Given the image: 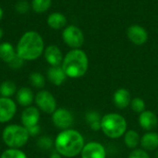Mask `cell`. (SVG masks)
<instances>
[{
    "instance_id": "obj_1",
    "label": "cell",
    "mask_w": 158,
    "mask_h": 158,
    "mask_svg": "<svg viewBox=\"0 0 158 158\" xmlns=\"http://www.w3.org/2000/svg\"><path fill=\"white\" fill-rule=\"evenodd\" d=\"M82 135L75 130H64L55 140V148L62 156L74 157L80 155L84 147Z\"/></svg>"
},
{
    "instance_id": "obj_2",
    "label": "cell",
    "mask_w": 158,
    "mask_h": 158,
    "mask_svg": "<svg viewBox=\"0 0 158 158\" xmlns=\"http://www.w3.org/2000/svg\"><path fill=\"white\" fill-rule=\"evenodd\" d=\"M44 49V43L42 36L34 31H30L25 32L19 40L16 52L24 61H32L42 56Z\"/></svg>"
},
{
    "instance_id": "obj_3",
    "label": "cell",
    "mask_w": 158,
    "mask_h": 158,
    "mask_svg": "<svg viewBox=\"0 0 158 158\" xmlns=\"http://www.w3.org/2000/svg\"><path fill=\"white\" fill-rule=\"evenodd\" d=\"M67 77L78 79L85 75L89 67V59L81 49H72L64 56L62 65Z\"/></svg>"
},
{
    "instance_id": "obj_4",
    "label": "cell",
    "mask_w": 158,
    "mask_h": 158,
    "mask_svg": "<svg viewBox=\"0 0 158 158\" xmlns=\"http://www.w3.org/2000/svg\"><path fill=\"white\" fill-rule=\"evenodd\" d=\"M101 130L108 138L118 139L126 133L127 121L121 115L109 113L102 117Z\"/></svg>"
},
{
    "instance_id": "obj_5",
    "label": "cell",
    "mask_w": 158,
    "mask_h": 158,
    "mask_svg": "<svg viewBox=\"0 0 158 158\" xmlns=\"http://www.w3.org/2000/svg\"><path fill=\"white\" fill-rule=\"evenodd\" d=\"M30 135L27 129L18 124L6 126L2 133L3 142L9 148L19 149L23 147L29 141Z\"/></svg>"
},
{
    "instance_id": "obj_6",
    "label": "cell",
    "mask_w": 158,
    "mask_h": 158,
    "mask_svg": "<svg viewBox=\"0 0 158 158\" xmlns=\"http://www.w3.org/2000/svg\"><path fill=\"white\" fill-rule=\"evenodd\" d=\"M64 43L72 49H80L84 44L83 31L75 25H69L64 28L62 32Z\"/></svg>"
},
{
    "instance_id": "obj_7",
    "label": "cell",
    "mask_w": 158,
    "mask_h": 158,
    "mask_svg": "<svg viewBox=\"0 0 158 158\" xmlns=\"http://www.w3.org/2000/svg\"><path fill=\"white\" fill-rule=\"evenodd\" d=\"M35 103L38 109L46 114H53L56 110V101L55 96L48 91L43 90L37 93Z\"/></svg>"
},
{
    "instance_id": "obj_8",
    "label": "cell",
    "mask_w": 158,
    "mask_h": 158,
    "mask_svg": "<svg viewBox=\"0 0 158 158\" xmlns=\"http://www.w3.org/2000/svg\"><path fill=\"white\" fill-rule=\"evenodd\" d=\"M52 120L54 125L64 131L71 128L74 122V118L70 111L65 108H58L52 114Z\"/></svg>"
},
{
    "instance_id": "obj_9",
    "label": "cell",
    "mask_w": 158,
    "mask_h": 158,
    "mask_svg": "<svg viewBox=\"0 0 158 158\" xmlns=\"http://www.w3.org/2000/svg\"><path fill=\"white\" fill-rule=\"evenodd\" d=\"M127 36L135 45H143L149 37L145 28L138 24H133L127 29Z\"/></svg>"
},
{
    "instance_id": "obj_10",
    "label": "cell",
    "mask_w": 158,
    "mask_h": 158,
    "mask_svg": "<svg viewBox=\"0 0 158 158\" xmlns=\"http://www.w3.org/2000/svg\"><path fill=\"white\" fill-rule=\"evenodd\" d=\"M17 112L15 102L11 98L0 97V123L10 121Z\"/></svg>"
},
{
    "instance_id": "obj_11",
    "label": "cell",
    "mask_w": 158,
    "mask_h": 158,
    "mask_svg": "<svg viewBox=\"0 0 158 158\" xmlns=\"http://www.w3.org/2000/svg\"><path fill=\"white\" fill-rule=\"evenodd\" d=\"M81 155V158H106V151L100 143L91 142L84 145Z\"/></svg>"
},
{
    "instance_id": "obj_12",
    "label": "cell",
    "mask_w": 158,
    "mask_h": 158,
    "mask_svg": "<svg viewBox=\"0 0 158 158\" xmlns=\"http://www.w3.org/2000/svg\"><path fill=\"white\" fill-rule=\"evenodd\" d=\"M40 120V111L38 107L28 106L26 107L21 114V123L25 128L32 127L38 125Z\"/></svg>"
},
{
    "instance_id": "obj_13",
    "label": "cell",
    "mask_w": 158,
    "mask_h": 158,
    "mask_svg": "<svg viewBox=\"0 0 158 158\" xmlns=\"http://www.w3.org/2000/svg\"><path fill=\"white\" fill-rule=\"evenodd\" d=\"M44 58L51 67L61 66L63 62V55L56 45H49L44 50Z\"/></svg>"
},
{
    "instance_id": "obj_14",
    "label": "cell",
    "mask_w": 158,
    "mask_h": 158,
    "mask_svg": "<svg viewBox=\"0 0 158 158\" xmlns=\"http://www.w3.org/2000/svg\"><path fill=\"white\" fill-rule=\"evenodd\" d=\"M139 123H140V126L143 130L151 131L155 130L157 127L158 118L154 112L145 110V111H143V113L140 114Z\"/></svg>"
},
{
    "instance_id": "obj_15",
    "label": "cell",
    "mask_w": 158,
    "mask_h": 158,
    "mask_svg": "<svg viewBox=\"0 0 158 158\" xmlns=\"http://www.w3.org/2000/svg\"><path fill=\"white\" fill-rule=\"evenodd\" d=\"M113 101L115 106L119 109L127 108L131 102V96L130 92L125 88L118 89L113 96Z\"/></svg>"
},
{
    "instance_id": "obj_16",
    "label": "cell",
    "mask_w": 158,
    "mask_h": 158,
    "mask_svg": "<svg viewBox=\"0 0 158 158\" xmlns=\"http://www.w3.org/2000/svg\"><path fill=\"white\" fill-rule=\"evenodd\" d=\"M47 78L54 85L60 86L65 82L67 79V75L61 66H56V67H50L48 69Z\"/></svg>"
},
{
    "instance_id": "obj_17",
    "label": "cell",
    "mask_w": 158,
    "mask_h": 158,
    "mask_svg": "<svg viewBox=\"0 0 158 158\" xmlns=\"http://www.w3.org/2000/svg\"><path fill=\"white\" fill-rule=\"evenodd\" d=\"M47 24L53 30H61L66 27L67 18L60 12H53L47 18Z\"/></svg>"
},
{
    "instance_id": "obj_18",
    "label": "cell",
    "mask_w": 158,
    "mask_h": 158,
    "mask_svg": "<svg viewBox=\"0 0 158 158\" xmlns=\"http://www.w3.org/2000/svg\"><path fill=\"white\" fill-rule=\"evenodd\" d=\"M16 98H17V101L19 106L28 107L29 106L31 105V103L34 99V96H33L32 91L30 88L22 87L17 92Z\"/></svg>"
},
{
    "instance_id": "obj_19",
    "label": "cell",
    "mask_w": 158,
    "mask_h": 158,
    "mask_svg": "<svg viewBox=\"0 0 158 158\" xmlns=\"http://www.w3.org/2000/svg\"><path fill=\"white\" fill-rule=\"evenodd\" d=\"M141 145L144 150L154 151L158 148V133L149 131L141 138Z\"/></svg>"
},
{
    "instance_id": "obj_20",
    "label": "cell",
    "mask_w": 158,
    "mask_h": 158,
    "mask_svg": "<svg viewBox=\"0 0 158 158\" xmlns=\"http://www.w3.org/2000/svg\"><path fill=\"white\" fill-rule=\"evenodd\" d=\"M16 56H17L16 49L10 43L4 42L0 44V59L1 60H3L6 63H9Z\"/></svg>"
},
{
    "instance_id": "obj_21",
    "label": "cell",
    "mask_w": 158,
    "mask_h": 158,
    "mask_svg": "<svg viewBox=\"0 0 158 158\" xmlns=\"http://www.w3.org/2000/svg\"><path fill=\"white\" fill-rule=\"evenodd\" d=\"M85 119L87 124L90 126L91 130L97 131L101 130V121L102 118L100 114L96 111H89L85 115Z\"/></svg>"
},
{
    "instance_id": "obj_22",
    "label": "cell",
    "mask_w": 158,
    "mask_h": 158,
    "mask_svg": "<svg viewBox=\"0 0 158 158\" xmlns=\"http://www.w3.org/2000/svg\"><path fill=\"white\" fill-rule=\"evenodd\" d=\"M124 142L127 147L129 148H136L138 144L141 143V138L139 136V133L135 131H129L125 133Z\"/></svg>"
},
{
    "instance_id": "obj_23",
    "label": "cell",
    "mask_w": 158,
    "mask_h": 158,
    "mask_svg": "<svg viewBox=\"0 0 158 158\" xmlns=\"http://www.w3.org/2000/svg\"><path fill=\"white\" fill-rule=\"evenodd\" d=\"M17 92L16 84L11 81H5L0 84V95L10 98Z\"/></svg>"
},
{
    "instance_id": "obj_24",
    "label": "cell",
    "mask_w": 158,
    "mask_h": 158,
    "mask_svg": "<svg viewBox=\"0 0 158 158\" xmlns=\"http://www.w3.org/2000/svg\"><path fill=\"white\" fill-rule=\"evenodd\" d=\"M52 5V0H32L31 8L36 13H44L47 11Z\"/></svg>"
},
{
    "instance_id": "obj_25",
    "label": "cell",
    "mask_w": 158,
    "mask_h": 158,
    "mask_svg": "<svg viewBox=\"0 0 158 158\" xmlns=\"http://www.w3.org/2000/svg\"><path fill=\"white\" fill-rule=\"evenodd\" d=\"M30 81L31 83V85L35 88H43L44 86V83H45V80H44V77L39 73V72H32L31 73L30 77Z\"/></svg>"
},
{
    "instance_id": "obj_26",
    "label": "cell",
    "mask_w": 158,
    "mask_h": 158,
    "mask_svg": "<svg viewBox=\"0 0 158 158\" xmlns=\"http://www.w3.org/2000/svg\"><path fill=\"white\" fill-rule=\"evenodd\" d=\"M0 158H27V156L19 149L9 148L2 153Z\"/></svg>"
},
{
    "instance_id": "obj_27",
    "label": "cell",
    "mask_w": 158,
    "mask_h": 158,
    "mask_svg": "<svg viewBox=\"0 0 158 158\" xmlns=\"http://www.w3.org/2000/svg\"><path fill=\"white\" fill-rule=\"evenodd\" d=\"M131 109L135 113L141 114L143 111H145V103H144V101L142 98L136 97V98H133L131 100Z\"/></svg>"
},
{
    "instance_id": "obj_28",
    "label": "cell",
    "mask_w": 158,
    "mask_h": 158,
    "mask_svg": "<svg viewBox=\"0 0 158 158\" xmlns=\"http://www.w3.org/2000/svg\"><path fill=\"white\" fill-rule=\"evenodd\" d=\"M37 145L41 150L48 151L53 147V145H55V143L53 142V140L51 138H49L47 136H43L38 139Z\"/></svg>"
},
{
    "instance_id": "obj_29",
    "label": "cell",
    "mask_w": 158,
    "mask_h": 158,
    "mask_svg": "<svg viewBox=\"0 0 158 158\" xmlns=\"http://www.w3.org/2000/svg\"><path fill=\"white\" fill-rule=\"evenodd\" d=\"M15 8L19 14H26L30 9V4L26 0H20L17 3Z\"/></svg>"
},
{
    "instance_id": "obj_30",
    "label": "cell",
    "mask_w": 158,
    "mask_h": 158,
    "mask_svg": "<svg viewBox=\"0 0 158 158\" xmlns=\"http://www.w3.org/2000/svg\"><path fill=\"white\" fill-rule=\"evenodd\" d=\"M23 64H24V60L21 57H19L18 55L8 63L9 67L11 69H20L23 66Z\"/></svg>"
},
{
    "instance_id": "obj_31",
    "label": "cell",
    "mask_w": 158,
    "mask_h": 158,
    "mask_svg": "<svg viewBox=\"0 0 158 158\" xmlns=\"http://www.w3.org/2000/svg\"><path fill=\"white\" fill-rule=\"evenodd\" d=\"M129 158H150V156L145 151L141 150V149H137V150L132 151L130 154Z\"/></svg>"
},
{
    "instance_id": "obj_32",
    "label": "cell",
    "mask_w": 158,
    "mask_h": 158,
    "mask_svg": "<svg viewBox=\"0 0 158 158\" xmlns=\"http://www.w3.org/2000/svg\"><path fill=\"white\" fill-rule=\"evenodd\" d=\"M28 132H29V135L30 137H35V136H38L40 134V131H41V127L38 125H35V126H32V127H29V128H26Z\"/></svg>"
},
{
    "instance_id": "obj_33",
    "label": "cell",
    "mask_w": 158,
    "mask_h": 158,
    "mask_svg": "<svg viewBox=\"0 0 158 158\" xmlns=\"http://www.w3.org/2000/svg\"><path fill=\"white\" fill-rule=\"evenodd\" d=\"M49 158H62V156L57 151H53Z\"/></svg>"
},
{
    "instance_id": "obj_34",
    "label": "cell",
    "mask_w": 158,
    "mask_h": 158,
    "mask_svg": "<svg viewBox=\"0 0 158 158\" xmlns=\"http://www.w3.org/2000/svg\"><path fill=\"white\" fill-rule=\"evenodd\" d=\"M3 14H4V12H3V9L1 8V6H0V20L2 19V18H3Z\"/></svg>"
},
{
    "instance_id": "obj_35",
    "label": "cell",
    "mask_w": 158,
    "mask_h": 158,
    "mask_svg": "<svg viewBox=\"0 0 158 158\" xmlns=\"http://www.w3.org/2000/svg\"><path fill=\"white\" fill-rule=\"evenodd\" d=\"M3 35H4V31H3V30H2V29L0 28V40L2 39Z\"/></svg>"
},
{
    "instance_id": "obj_36",
    "label": "cell",
    "mask_w": 158,
    "mask_h": 158,
    "mask_svg": "<svg viewBox=\"0 0 158 158\" xmlns=\"http://www.w3.org/2000/svg\"><path fill=\"white\" fill-rule=\"evenodd\" d=\"M156 158H158V151H157V154H156Z\"/></svg>"
}]
</instances>
